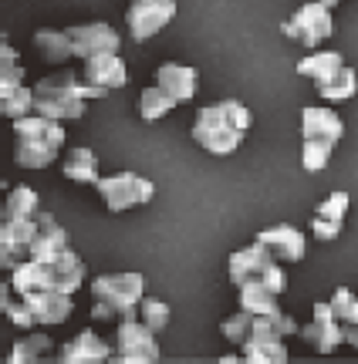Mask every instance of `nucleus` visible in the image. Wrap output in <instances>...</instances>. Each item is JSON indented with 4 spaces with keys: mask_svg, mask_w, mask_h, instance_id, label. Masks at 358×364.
<instances>
[{
    "mask_svg": "<svg viewBox=\"0 0 358 364\" xmlns=\"http://www.w3.org/2000/svg\"><path fill=\"white\" fill-rule=\"evenodd\" d=\"M27 304H31V311L38 317L41 327H54V324H65L68 317H71V294H61V290H34V294H27Z\"/></svg>",
    "mask_w": 358,
    "mask_h": 364,
    "instance_id": "16",
    "label": "nucleus"
},
{
    "mask_svg": "<svg viewBox=\"0 0 358 364\" xmlns=\"http://www.w3.org/2000/svg\"><path fill=\"white\" fill-rule=\"evenodd\" d=\"M139 317H142V321H146V324L159 334V331H166V327H169V304H166V300H159V297H146V300H142V307H139Z\"/></svg>",
    "mask_w": 358,
    "mask_h": 364,
    "instance_id": "35",
    "label": "nucleus"
},
{
    "mask_svg": "<svg viewBox=\"0 0 358 364\" xmlns=\"http://www.w3.org/2000/svg\"><path fill=\"white\" fill-rule=\"evenodd\" d=\"M348 206H352V196L338 189V193H332L318 209H315V216H325V220H332V223H345Z\"/></svg>",
    "mask_w": 358,
    "mask_h": 364,
    "instance_id": "37",
    "label": "nucleus"
},
{
    "mask_svg": "<svg viewBox=\"0 0 358 364\" xmlns=\"http://www.w3.org/2000/svg\"><path fill=\"white\" fill-rule=\"evenodd\" d=\"M112 317H119V314L112 311L108 304H102V300H95V307H92V321H112Z\"/></svg>",
    "mask_w": 358,
    "mask_h": 364,
    "instance_id": "41",
    "label": "nucleus"
},
{
    "mask_svg": "<svg viewBox=\"0 0 358 364\" xmlns=\"http://www.w3.org/2000/svg\"><path fill=\"white\" fill-rule=\"evenodd\" d=\"M345 344L358 348V324H345Z\"/></svg>",
    "mask_w": 358,
    "mask_h": 364,
    "instance_id": "42",
    "label": "nucleus"
},
{
    "mask_svg": "<svg viewBox=\"0 0 358 364\" xmlns=\"http://www.w3.org/2000/svg\"><path fill=\"white\" fill-rule=\"evenodd\" d=\"M61 172H65V179L85 182V186H95V182L102 179V176H98V159H95V152L88 145L68 149V156L61 159Z\"/></svg>",
    "mask_w": 358,
    "mask_h": 364,
    "instance_id": "22",
    "label": "nucleus"
},
{
    "mask_svg": "<svg viewBox=\"0 0 358 364\" xmlns=\"http://www.w3.org/2000/svg\"><path fill=\"white\" fill-rule=\"evenodd\" d=\"M11 287L27 297L34 290H54V273H51V263H41V260H24L21 267L11 270Z\"/></svg>",
    "mask_w": 358,
    "mask_h": 364,
    "instance_id": "20",
    "label": "nucleus"
},
{
    "mask_svg": "<svg viewBox=\"0 0 358 364\" xmlns=\"http://www.w3.org/2000/svg\"><path fill=\"white\" fill-rule=\"evenodd\" d=\"M51 351V338L48 334H27L14 344L11 351H7V361L11 364H27V361H38L41 354Z\"/></svg>",
    "mask_w": 358,
    "mask_h": 364,
    "instance_id": "31",
    "label": "nucleus"
},
{
    "mask_svg": "<svg viewBox=\"0 0 358 364\" xmlns=\"http://www.w3.org/2000/svg\"><path fill=\"white\" fill-rule=\"evenodd\" d=\"M260 280H264L270 290H278V294H284V290H288V277H284V267H280V260L274 263V267H270V270H267Z\"/></svg>",
    "mask_w": 358,
    "mask_h": 364,
    "instance_id": "40",
    "label": "nucleus"
},
{
    "mask_svg": "<svg viewBox=\"0 0 358 364\" xmlns=\"http://www.w3.org/2000/svg\"><path fill=\"white\" fill-rule=\"evenodd\" d=\"M115 351L122 361H159L162 354L156 344V331L142 317H122L115 331Z\"/></svg>",
    "mask_w": 358,
    "mask_h": 364,
    "instance_id": "7",
    "label": "nucleus"
},
{
    "mask_svg": "<svg viewBox=\"0 0 358 364\" xmlns=\"http://www.w3.org/2000/svg\"><path fill=\"white\" fill-rule=\"evenodd\" d=\"M14 135L17 139H44V142L51 145H65V122H54L48 115H38V112H31L24 118H14Z\"/></svg>",
    "mask_w": 358,
    "mask_h": 364,
    "instance_id": "19",
    "label": "nucleus"
},
{
    "mask_svg": "<svg viewBox=\"0 0 358 364\" xmlns=\"http://www.w3.org/2000/svg\"><path fill=\"white\" fill-rule=\"evenodd\" d=\"M301 135L305 139H318V142L338 145L345 135V122L335 115L332 108H305L301 112Z\"/></svg>",
    "mask_w": 358,
    "mask_h": 364,
    "instance_id": "17",
    "label": "nucleus"
},
{
    "mask_svg": "<svg viewBox=\"0 0 358 364\" xmlns=\"http://www.w3.org/2000/svg\"><path fill=\"white\" fill-rule=\"evenodd\" d=\"M251 125H253L251 108L243 102H237V98H223V102L199 108L189 135L210 156H233Z\"/></svg>",
    "mask_w": 358,
    "mask_h": 364,
    "instance_id": "1",
    "label": "nucleus"
},
{
    "mask_svg": "<svg viewBox=\"0 0 358 364\" xmlns=\"http://www.w3.org/2000/svg\"><path fill=\"white\" fill-rule=\"evenodd\" d=\"M81 78L95 85V88H105V91H119L125 88L129 81V71H125V61L122 54H98V58H88L85 61V71Z\"/></svg>",
    "mask_w": 358,
    "mask_h": 364,
    "instance_id": "15",
    "label": "nucleus"
},
{
    "mask_svg": "<svg viewBox=\"0 0 358 364\" xmlns=\"http://www.w3.org/2000/svg\"><path fill=\"white\" fill-rule=\"evenodd\" d=\"M321 4H328V7H338V0H321Z\"/></svg>",
    "mask_w": 358,
    "mask_h": 364,
    "instance_id": "43",
    "label": "nucleus"
},
{
    "mask_svg": "<svg viewBox=\"0 0 358 364\" xmlns=\"http://www.w3.org/2000/svg\"><path fill=\"white\" fill-rule=\"evenodd\" d=\"M92 300L108 304L119 317H139L146 300V277L142 273H102L92 284Z\"/></svg>",
    "mask_w": 358,
    "mask_h": 364,
    "instance_id": "4",
    "label": "nucleus"
},
{
    "mask_svg": "<svg viewBox=\"0 0 358 364\" xmlns=\"http://www.w3.org/2000/svg\"><path fill=\"white\" fill-rule=\"evenodd\" d=\"M288 334H301L291 314H257L251 338L240 344V351L247 361H288V344H284Z\"/></svg>",
    "mask_w": 358,
    "mask_h": 364,
    "instance_id": "3",
    "label": "nucleus"
},
{
    "mask_svg": "<svg viewBox=\"0 0 358 364\" xmlns=\"http://www.w3.org/2000/svg\"><path fill=\"white\" fill-rule=\"evenodd\" d=\"M176 105L179 102H176L169 91L152 85V88H142V95H139V115H142V122H159V118H166L173 112Z\"/></svg>",
    "mask_w": 358,
    "mask_h": 364,
    "instance_id": "29",
    "label": "nucleus"
},
{
    "mask_svg": "<svg viewBox=\"0 0 358 364\" xmlns=\"http://www.w3.org/2000/svg\"><path fill=\"white\" fill-rule=\"evenodd\" d=\"M34 48H38L51 65H65L68 58H75V48H71L68 31H54V27H41V31H34Z\"/></svg>",
    "mask_w": 358,
    "mask_h": 364,
    "instance_id": "27",
    "label": "nucleus"
},
{
    "mask_svg": "<svg viewBox=\"0 0 358 364\" xmlns=\"http://www.w3.org/2000/svg\"><path fill=\"white\" fill-rule=\"evenodd\" d=\"M196 81L199 78H196V71H193V68L176 65V61H166V65H159V71H156V85L169 91L179 105L196 98Z\"/></svg>",
    "mask_w": 358,
    "mask_h": 364,
    "instance_id": "18",
    "label": "nucleus"
},
{
    "mask_svg": "<svg viewBox=\"0 0 358 364\" xmlns=\"http://www.w3.org/2000/svg\"><path fill=\"white\" fill-rule=\"evenodd\" d=\"M342 68H345V58L338 51H315L298 61V75H301V78H311L315 85H321V81H328L332 75H338Z\"/></svg>",
    "mask_w": 358,
    "mask_h": 364,
    "instance_id": "24",
    "label": "nucleus"
},
{
    "mask_svg": "<svg viewBox=\"0 0 358 364\" xmlns=\"http://www.w3.org/2000/svg\"><path fill=\"white\" fill-rule=\"evenodd\" d=\"M68 250H71V243H68L65 226H58L51 213H38V236L31 243V260L54 263L58 257H65Z\"/></svg>",
    "mask_w": 358,
    "mask_h": 364,
    "instance_id": "13",
    "label": "nucleus"
},
{
    "mask_svg": "<svg viewBox=\"0 0 358 364\" xmlns=\"http://www.w3.org/2000/svg\"><path fill=\"white\" fill-rule=\"evenodd\" d=\"M38 213H41V199L31 186L7 189V199H4V209H0L4 220H38Z\"/></svg>",
    "mask_w": 358,
    "mask_h": 364,
    "instance_id": "26",
    "label": "nucleus"
},
{
    "mask_svg": "<svg viewBox=\"0 0 358 364\" xmlns=\"http://www.w3.org/2000/svg\"><path fill=\"white\" fill-rule=\"evenodd\" d=\"M0 112L4 118H24L34 112V88H11V91H0Z\"/></svg>",
    "mask_w": 358,
    "mask_h": 364,
    "instance_id": "32",
    "label": "nucleus"
},
{
    "mask_svg": "<svg viewBox=\"0 0 358 364\" xmlns=\"http://www.w3.org/2000/svg\"><path fill=\"white\" fill-rule=\"evenodd\" d=\"M176 17V0H129L125 24L132 41H149Z\"/></svg>",
    "mask_w": 358,
    "mask_h": 364,
    "instance_id": "8",
    "label": "nucleus"
},
{
    "mask_svg": "<svg viewBox=\"0 0 358 364\" xmlns=\"http://www.w3.org/2000/svg\"><path fill=\"white\" fill-rule=\"evenodd\" d=\"M332 142H318V139H305L301 145V166L305 172H321L328 169V162H332Z\"/></svg>",
    "mask_w": 358,
    "mask_h": 364,
    "instance_id": "33",
    "label": "nucleus"
},
{
    "mask_svg": "<svg viewBox=\"0 0 358 364\" xmlns=\"http://www.w3.org/2000/svg\"><path fill=\"white\" fill-rule=\"evenodd\" d=\"M355 91H358V75H355V68H348V65L338 75H332L328 81L318 85V95L325 102H348V98H355Z\"/></svg>",
    "mask_w": 358,
    "mask_h": 364,
    "instance_id": "30",
    "label": "nucleus"
},
{
    "mask_svg": "<svg viewBox=\"0 0 358 364\" xmlns=\"http://www.w3.org/2000/svg\"><path fill=\"white\" fill-rule=\"evenodd\" d=\"M237 297H240V307L243 311H251L253 317L257 314H278V290H270L264 280H247V284L237 287Z\"/></svg>",
    "mask_w": 358,
    "mask_h": 364,
    "instance_id": "23",
    "label": "nucleus"
},
{
    "mask_svg": "<svg viewBox=\"0 0 358 364\" xmlns=\"http://www.w3.org/2000/svg\"><path fill=\"white\" fill-rule=\"evenodd\" d=\"M251 331H253V314L243 311V307H240L237 314H230L223 324H220V334H223L230 344H237V348H240V344H243L247 338H251Z\"/></svg>",
    "mask_w": 358,
    "mask_h": 364,
    "instance_id": "34",
    "label": "nucleus"
},
{
    "mask_svg": "<svg viewBox=\"0 0 358 364\" xmlns=\"http://www.w3.org/2000/svg\"><path fill=\"white\" fill-rule=\"evenodd\" d=\"M108 358H112V348H108L95 331H88V327L78 331V334L61 348V361H108Z\"/></svg>",
    "mask_w": 358,
    "mask_h": 364,
    "instance_id": "21",
    "label": "nucleus"
},
{
    "mask_svg": "<svg viewBox=\"0 0 358 364\" xmlns=\"http://www.w3.org/2000/svg\"><path fill=\"white\" fill-rule=\"evenodd\" d=\"M257 243H264L280 263H301L307 250V236L294 226H270V230H260L257 233Z\"/></svg>",
    "mask_w": 358,
    "mask_h": 364,
    "instance_id": "14",
    "label": "nucleus"
},
{
    "mask_svg": "<svg viewBox=\"0 0 358 364\" xmlns=\"http://www.w3.org/2000/svg\"><path fill=\"white\" fill-rule=\"evenodd\" d=\"M98 196L105 199L108 213H125L132 206H146L149 199L156 196V186L135 172H115V176H102L95 182Z\"/></svg>",
    "mask_w": 358,
    "mask_h": 364,
    "instance_id": "5",
    "label": "nucleus"
},
{
    "mask_svg": "<svg viewBox=\"0 0 358 364\" xmlns=\"http://www.w3.org/2000/svg\"><path fill=\"white\" fill-rule=\"evenodd\" d=\"M68 38H71V48H75V58L88 61V58H98V54H119L122 38L112 24H78L68 27Z\"/></svg>",
    "mask_w": 358,
    "mask_h": 364,
    "instance_id": "11",
    "label": "nucleus"
},
{
    "mask_svg": "<svg viewBox=\"0 0 358 364\" xmlns=\"http://www.w3.org/2000/svg\"><path fill=\"white\" fill-rule=\"evenodd\" d=\"M24 85V68L17 61H4L0 65V91H11V88H21Z\"/></svg>",
    "mask_w": 358,
    "mask_h": 364,
    "instance_id": "39",
    "label": "nucleus"
},
{
    "mask_svg": "<svg viewBox=\"0 0 358 364\" xmlns=\"http://www.w3.org/2000/svg\"><path fill=\"white\" fill-rule=\"evenodd\" d=\"M284 31V38L298 41V44H305V48H321L325 41L332 38L335 31V21H332V7L328 4H305V7H298V11L280 24Z\"/></svg>",
    "mask_w": 358,
    "mask_h": 364,
    "instance_id": "6",
    "label": "nucleus"
},
{
    "mask_svg": "<svg viewBox=\"0 0 358 364\" xmlns=\"http://www.w3.org/2000/svg\"><path fill=\"white\" fill-rule=\"evenodd\" d=\"M301 338H305L318 354H332L335 348L345 341V324L338 321L332 300H318V304H315L311 321L301 327Z\"/></svg>",
    "mask_w": 358,
    "mask_h": 364,
    "instance_id": "9",
    "label": "nucleus"
},
{
    "mask_svg": "<svg viewBox=\"0 0 358 364\" xmlns=\"http://www.w3.org/2000/svg\"><path fill=\"white\" fill-rule=\"evenodd\" d=\"M38 236V220H4L0 226V267L14 270L31 260V243Z\"/></svg>",
    "mask_w": 358,
    "mask_h": 364,
    "instance_id": "10",
    "label": "nucleus"
},
{
    "mask_svg": "<svg viewBox=\"0 0 358 364\" xmlns=\"http://www.w3.org/2000/svg\"><path fill=\"white\" fill-rule=\"evenodd\" d=\"M58 145L44 142V139H17V152H14V159H17V166L21 169H48L54 159H58Z\"/></svg>",
    "mask_w": 358,
    "mask_h": 364,
    "instance_id": "25",
    "label": "nucleus"
},
{
    "mask_svg": "<svg viewBox=\"0 0 358 364\" xmlns=\"http://www.w3.org/2000/svg\"><path fill=\"white\" fill-rule=\"evenodd\" d=\"M338 233H342V223H332L325 216H311V236L318 243H332V240H338Z\"/></svg>",
    "mask_w": 358,
    "mask_h": 364,
    "instance_id": "38",
    "label": "nucleus"
},
{
    "mask_svg": "<svg viewBox=\"0 0 358 364\" xmlns=\"http://www.w3.org/2000/svg\"><path fill=\"white\" fill-rule=\"evenodd\" d=\"M105 88H95L68 68V71H54L34 85V112L54 118V122H78L85 118L88 102L105 98Z\"/></svg>",
    "mask_w": 358,
    "mask_h": 364,
    "instance_id": "2",
    "label": "nucleus"
},
{
    "mask_svg": "<svg viewBox=\"0 0 358 364\" xmlns=\"http://www.w3.org/2000/svg\"><path fill=\"white\" fill-rule=\"evenodd\" d=\"M278 263V257L264 247V243H257L253 240L251 247L237 250V253H230V263H226V273H230V280L233 284H247V280H260L270 267Z\"/></svg>",
    "mask_w": 358,
    "mask_h": 364,
    "instance_id": "12",
    "label": "nucleus"
},
{
    "mask_svg": "<svg viewBox=\"0 0 358 364\" xmlns=\"http://www.w3.org/2000/svg\"><path fill=\"white\" fill-rule=\"evenodd\" d=\"M51 273H54V290H61V294H75L81 284H85V263H81L78 253H71L68 250L65 257H58L51 263Z\"/></svg>",
    "mask_w": 358,
    "mask_h": 364,
    "instance_id": "28",
    "label": "nucleus"
},
{
    "mask_svg": "<svg viewBox=\"0 0 358 364\" xmlns=\"http://www.w3.org/2000/svg\"><path fill=\"white\" fill-rule=\"evenodd\" d=\"M332 307L338 314L342 324H358V297L348 290V287H338L332 294Z\"/></svg>",
    "mask_w": 358,
    "mask_h": 364,
    "instance_id": "36",
    "label": "nucleus"
}]
</instances>
